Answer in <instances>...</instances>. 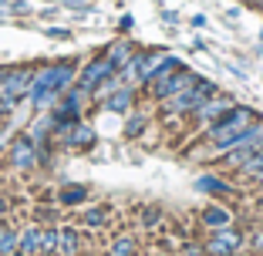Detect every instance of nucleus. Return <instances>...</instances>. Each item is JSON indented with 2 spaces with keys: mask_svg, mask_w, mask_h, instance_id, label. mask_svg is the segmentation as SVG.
Wrapping results in <instances>:
<instances>
[{
  "mask_svg": "<svg viewBox=\"0 0 263 256\" xmlns=\"http://www.w3.org/2000/svg\"><path fill=\"white\" fill-rule=\"evenodd\" d=\"M256 122H260V111L256 108H250V105H233L219 122H213L206 132H202L199 145H196V148H202V152H196V159H199V162H219V159L226 155V148L233 145V139H240L250 125H256Z\"/></svg>",
  "mask_w": 263,
  "mask_h": 256,
  "instance_id": "1",
  "label": "nucleus"
},
{
  "mask_svg": "<svg viewBox=\"0 0 263 256\" xmlns=\"http://www.w3.org/2000/svg\"><path fill=\"white\" fill-rule=\"evenodd\" d=\"M78 68H81L78 57H64V61H54V64H47V68H41L37 74H34V81H31V94H27V101H31L37 111L54 108L58 101H61V94L71 88Z\"/></svg>",
  "mask_w": 263,
  "mask_h": 256,
  "instance_id": "2",
  "label": "nucleus"
},
{
  "mask_svg": "<svg viewBox=\"0 0 263 256\" xmlns=\"http://www.w3.org/2000/svg\"><path fill=\"white\" fill-rule=\"evenodd\" d=\"M213 94H219L213 81H209V78H196L193 85L186 88V91H179L176 98H169V101H162V105H159V108H162L165 125H179V122H186V118H189V115H193V111L202 105V101L213 98Z\"/></svg>",
  "mask_w": 263,
  "mask_h": 256,
  "instance_id": "3",
  "label": "nucleus"
},
{
  "mask_svg": "<svg viewBox=\"0 0 263 256\" xmlns=\"http://www.w3.org/2000/svg\"><path fill=\"white\" fill-rule=\"evenodd\" d=\"M34 74H37V71H34L31 64H17V68L0 71V111H10V108H17L21 101H27Z\"/></svg>",
  "mask_w": 263,
  "mask_h": 256,
  "instance_id": "4",
  "label": "nucleus"
},
{
  "mask_svg": "<svg viewBox=\"0 0 263 256\" xmlns=\"http://www.w3.org/2000/svg\"><path fill=\"white\" fill-rule=\"evenodd\" d=\"M263 148V122H256V125H250L247 132L240 135V139H233V145L226 148V155L219 159V165H226V169H236L240 172L243 165L250 162V159L256 155Z\"/></svg>",
  "mask_w": 263,
  "mask_h": 256,
  "instance_id": "5",
  "label": "nucleus"
},
{
  "mask_svg": "<svg viewBox=\"0 0 263 256\" xmlns=\"http://www.w3.org/2000/svg\"><path fill=\"white\" fill-rule=\"evenodd\" d=\"M199 78L196 71H189V68H179V71H172L169 78H159V81H152V85H145V91H148V98L155 101V105H162V101H169V98H176L179 91H186L193 81Z\"/></svg>",
  "mask_w": 263,
  "mask_h": 256,
  "instance_id": "6",
  "label": "nucleus"
},
{
  "mask_svg": "<svg viewBox=\"0 0 263 256\" xmlns=\"http://www.w3.org/2000/svg\"><path fill=\"white\" fill-rule=\"evenodd\" d=\"M111 74H118V71H115V64L105 57V51H101V54H95L88 64H81V68H78V88H81V91H88V94H95L101 85H105V81L111 78Z\"/></svg>",
  "mask_w": 263,
  "mask_h": 256,
  "instance_id": "7",
  "label": "nucleus"
},
{
  "mask_svg": "<svg viewBox=\"0 0 263 256\" xmlns=\"http://www.w3.org/2000/svg\"><path fill=\"white\" fill-rule=\"evenodd\" d=\"M202 246H206V256H233L240 249H247V233L236 229V226H223L216 233H209L202 240Z\"/></svg>",
  "mask_w": 263,
  "mask_h": 256,
  "instance_id": "8",
  "label": "nucleus"
},
{
  "mask_svg": "<svg viewBox=\"0 0 263 256\" xmlns=\"http://www.w3.org/2000/svg\"><path fill=\"white\" fill-rule=\"evenodd\" d=\"M233 105H236V101L226 98V94H213V98H206V101L199 105V108H196L193 115H189V125H193V132H199V135H202V132L209 128V125L219 122V118H223L226 111L233 108Z\"/></svg>",
  "mask_w": 263,
  "mask_h": 256,
  "instance_id": "9",
  "label": "nucleus"
},
{
  "mask_svg": "<svg viewBox=\"0 0 263 256\" xmlns=\"http://www.w3.org/2000/svg\"><path fill=\"white\" fill-rule=\"evenodd\" d=\"M41 159H37V142L31 139V135H21V139L10 142V165L14 169H34Z\"/></svg>",
  "mask_w": 263,
  "mask_h": 256,
  "instance_id": "10",
  "label": "nucleus"
},
{
  "mask_svg": "<svg viewBox=\"0 0 263 256\" xmlns=\"http://www.w3.org/2000/svg\"><path fill=\"white\" fill-rule=\"evenodd\" d=\"M85 236L74 223H58V253L54 256H81Z\"/></svg>",
  "mask_w": 263,
  "mask_h": 256,
  "instance_id": "11",
  "label": "nucleus"
},
{
  "mask_svg": "<svg viewBox=\"0 0 263 256\" xmlns=\"http://www.w3.org/2000/svg\"><path fill=\"white\" fill-rule=\"evenodd\" d=\"M58 142H61L64 148H95V142H98V132H95L88 122H78V125H71L64 135H58Z\"/></svg>",
  "mask_w": 263,
  "mask_h": 256,
  "instance_id": "12",
  "label": "nucleus"
},
{
  "mask_svg": "<svg viewBox=\"0 0 263 256\" xmlns=\"http://www.w3.org/2000/svg\"><path fill=\"white\" fill-rule=\"evenodd\" d=\"M135 105H139V94H135V88H128V85H122L118 91H111L108 98H101V108L111 111V115H128Z\"/></svg>",
  "mask_w": 263,
  "mask_h": 256,
  "instance_id": "13",
  "label": "nucleus"
},
{
  "mask_svg": "<svg viewBox=\"0 0 263 256\" xmlns=\"http://www.w3.org/2000/svg\"><path fill=\"white\" fill-rule=\"evenodd\" d=\"M199 223H202V229L216 233V229H223V226H233V209H226L223 202H209L206 209L199 212Z\"/></svg>",
  "mask_w": 263,
  "mask_h": 256,
  "instance_id": "14",
  "label": "nucleus"
},
{
  "mask_svg": "<svg viewBox=\"0 0 263 256\" xmlns=\"http://www.w3.org/2000/svg\"><path fill=\"white\" fill-rule=\"evenodd\" d=\"M108 219H111L108 206H88V209L78 212V226H85V229H91V233H101V229L108 226Z\"/></svg>",
  "mask_w": 263,
  "mask_h": 256,
  "instance_id": "15",
  "label": "nucleus"
},
{
  "mask_svg": "<svg viewBox=\"0 0 263 256\" xmlns=\"http://www.w3.org/2000/svg\"><path fill=\"white\" fill-rule=\"evenodd\" d=\"M17 249L24 256H41V223H27L17 233Z\"/></svg>",
  "mask_w": 263,
  "mask_h": 256,
  "instance_id": "16",
  "label": "nucleus"
},
{
  "mask_svg": "<svg viewBox=\"0 0 263 256\" xmlns=\"http://www.w3.org/2000/svg\"><path fill=\"white\" fill-rule=\"evenodd\" d=\"M105 57L115 64V71H122L125 64L135 57V44H132V41H125V37H122V41H111V44L105 47Z\"/></svg>",
  "mask_w": 263,
  "mask_h": 256,
  "instance_id": "17",
  "label": "nucleus"
},
{
  "mask_svg": "<svg viewBox=\"0 0 263 256\" xmlns=\"http://www.w3.org/2000/svg\"><path fill=\"white\" fill-rule=\"evenodd\" d=\"M108 256H139V240L132 233H118L108 243Z\"/></svg>",
  "mask_w": 263,
  "mask_h": 256,
  "instance_id": "18",
  "label": "nucleus"
},
{
  "mask_svg": "<svg viewBox=\"0 0 263 256\" xmlns=\"http://www.w3.org/2000/svg\"><path fill=\"white\" fill-rule=\"evenodd\" d=\"M88 199V189L85 186H64V189H58V195H54V202L58 206H78V202H85Z\"/></svg>",
  "mask_w": 263,
  "mask_h": 256,
  "instance_id": "19",
  "label": "nucleus"
},
{
  "mask_svg": "<svg viewBox=\"0 0 263 256\" xmlns=\"http://www.w3.org/2000/svg\"><path fill=\"white\" fill-rule=\"evenodd\" d=\"M17 233L21 229H14L7 219H0V256H10L17 249Z\"/></svg>",
  "mask_w": 263,
  "mask_h": 256,
  "instance_id": "20",
  "label": "nucleus"
},
{
  "mask_svg": "<svg viewBox=\"0 0 263 256\" xmlns=\"http://www.w3.org/2000/svg\"><path fill=\"white\" fill-rule=\"evenodd\" d=\"M145 125H148V115L139 111V108H132L128 118H125V135H128V139H139V135L145 132Z\"/></svg>",
  "mask_w": 263,
  "mask_h": 256,
  "instance_id": "21",
  "label": "nucleus"
},
{
  "mask_svg": "<svg viewBox=\"0 0 263 256\" xmlns=\"http://www.w3.org/2000/svg\"><path fill=\"white\" fill-rule=\"evenodd\" d=\"M58 253V226L41 223V256H54Z\"/></svg>",
  "mask_w": 263,
  "mask_h": 256,
  "instance_id": "22",
  "label": "nucleus"
},
{
  "mask_svg": "<svg viewBox=\"0 0 263 256\" xmlns=\"http://www.w3.org/2000/svg\"><path fill=\"white\" fill-rule=\"evenodd\" d=\"M196 186L202 189V192H216V195H233V186H226L219 175H199V182Z\"/></svg>",
  "mask_w": 263,
  "mask_h": 256,
  "instance_id": "23",
  "label": "nucleus"
},
{
  "mask_svg": "<svg viewBox=\"0 0 263 256\" xmlns=\"http://www.w3.org/2000/svg\"><path fill=\"white\" fill-rule=\"evenodd\" d=\"M247 246H250L253 256H263V226H256V229L247 233Z\"/></svg>",
  "mask_w": 263,
  "mask_h": 256,
  "instance_id": "24",
  "label": "nucleus"
},
{
  "mask_svg": "<svg viewBox=\"0 0 263 256\" xmlns=\"http://www.w3.org/2000/svg\"><path fill=\"white\" fill-rule=\"evenodd\" d=\"M260 172H263V148H260V152H256V155L240 169V175H243V179H253V175H260Z\"/></svg>",
  "mask_w": 263,
  "mask_h": 256,
  "instance_id": "25",
  "label": "nucleus"
},
{
  "mask_svg": "<svg viewBox=\"0 0 263 256\" xmlns=\"http://www.w3.org/2000/svg\"><path fill=\"white\" fill-rule=\"evenodd\" d=\"M179 253H182V256H206V246H202L199 240H182Z\"/></svg>",
  "mask_w": 263,
  "mask_h": 256,
  "instance_id": "26",
  "label": "nucleus"
},
{
  "mask_svg": "<svg viewBox=\"0 0 263 256\" xmlns=\"http://www.w3.org/2000/svg\"><path fill=\"white\" fill-rule=\"evenodd\" d=\"M155 223H162V209H152V206H148V209H145V226L152 229Z\"/></svg>",
  "mask_w": 263,
  "mask_h": 256,
  "instance_id": "27",
  "label": "nucleus"
},
{
  "mask_svg": "<svg viewBox=\"0 0 263 256\" xmlns=\"http://www.w3.org/2000/svg\"><path fill=\"white\" fill-rule=\"evenodd\" d=\"M47 37H54V41H68L71 37V31H64V27H47Z\"/></svg>",
  "mask_w": 263,
  "mask_h": 256,
  "instance_id": "28",
  "label": "nucleus"
},
{
  "mask_svg": "<svg viewBox=\"0 0 263 256\" xmlns=\"http://www.w3.org/2000/svg\"><path fill=\"white\" fill-rule=\"evenodd\" d=\"M10 10H14V14H31V4H27V0H14Z\"/></svg>",
  "mask_w": 263,
  "mask_h": 256,
  "instance_id": "29",
  "label": "nucleus"
},
{
  "mask_svg": "<svg viewBox=\"0 0 263 256\" xmlns=\"http://www.w3.org/2000/svg\"><path fill=\"white\" fill-rule=\"evenodd\" d=\"M7 212H10V202H7V195L0 192V219H7Z\"/></svg>",
  "mask_w": 263,
  "mask_h": 256,
  "instance_id": "30",
  "label": "nucleus"
},
{
  "mask_svg": "<svg viewBox=\"0 0 263 256\" xmlns=\"http://www.w3.org/2000/svg\"><path fill=\"white\" fill-rule=\"evenodd\" d=\"M162 21L165 24H179V14H176V10H162Z\"/></svg>",
  "mask_w": 263,
  "mask_h": 256,
  "instance_id": "31",
  "label": "nucleus"
},
{
  "mask_svg": "<svg viewBox=\"0 0 263 256\" xmlns=\"http://www.w3.org/2000/svg\"><path fill=\"white\" fill-rule=\"evenodd\" d=\"M260 54H263V34H260Z\"/></svg>",
  "mask_w": 263,
  "mask_h": 256,
  "instance_id": "32",
  "label": "nucleus"
},
{
  "mask_svg": "<svg viewBox=\"0 0 263 256\" xmlns=\"http://www.w3.org/2000/svg\"><path fill=\"white\" fill-rule=\"evenodd\" d=\"M169 256H182V253H169Z\"/></svg>",
  "mask_w": 263,
  "mask_h": 256,
  "instance_id": "33",
  "label": "nucleus"
}]
</instances>
